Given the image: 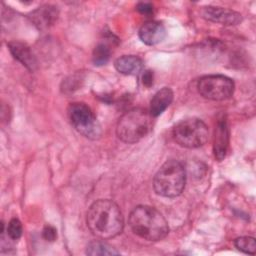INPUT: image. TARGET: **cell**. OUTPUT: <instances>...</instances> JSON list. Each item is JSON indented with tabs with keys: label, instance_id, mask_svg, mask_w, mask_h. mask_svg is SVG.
<instances>
[{
	"label": "cell",
	"instance_id": "52a82bcc",
	"mask_svg": "<svg viewBox=\"0 0 256 256\" xmlns=\"http://www.w3.org/2000/svg\"><path fill=\"white\" fill-rule=\"evenodd\" d=\"M234 88L235 85L231 78L219 74L205 75L197 83L199 94L206 99L214 101L230 98L233 95Z\"/></svg>",
	"mask_w": 256,
	"mask_h": 256
},
{
	"label": "cell",
	"instance_id": "e0dca14e",
	"mask_svg": "<svg viewBox=\"0 0 256 256\" xmlns=\"http://www.w3.org/2000/svg\"><path fill=\"white\" fill-rule=\"evenodd\" d=\"M234 245L239 251L246 254L254 255L256 252L255 238L251 236H242L236 238L234 240Z\"/></svg>",
	"mask_w": 256,
	"mask_h": 256
},
{
	"label": "cell",
	"instance_id": "9c48e42d",
	"mask_svg": "<svg viewBox=\"0 0 256 256\" xmlns=\"http://www.w3.org/2000/svg\"><path fill=\"white\" fill-rule=\"evenodd\" d=\"M229 147V128L225 116H222L216 124L214 131L213 151L215 158L218 161H222L227 154Z\"/></svg>",
	"mask_w": 256,
	"mask_h": 256
},
{
	"label": "cell",
	"instance_id": "d6986e66",
	"mask_svg": "<svg viewBox=\"0 0 256 256\" xmlns=\"http://www.w3.org/2000/svg\"><path fill=\"white\" fill-rule=\"evenodd\" d=\"M42 237L49 242H53L57 238V230L51 225H46L42 230Z\"/></svg>",
	"mask_w": 256,
	"mask_h": 256
},
{
	"label": "cell",
	"instance_id": "9a60e30c",
	"mask_svg": "<svg viewBox=\"0 0 256 256\" xmlns=\"http://www.w3.org/2000/svg\"><path fill=\"white\" fill-rule=\"evenodd\" d=\"M86 254L91 256H105V255H118L119 252L110 244L104 241H92L86 247Z\"/></svg>",
	"mask_w": 256,
	"mask_h": 256
},
{
	"label": "cell",
	"instance_id": "4fadbf2b",
	"mask_svg": "<svg viewBox=\"0 0 256 256\" xmlns=\"http://www.w3.org/2000/svg\"><path fill=\"white\" fill-rule=\"evenodd\" d=\"M173 91L169 87H163L158 90L150 101L149 113L152 117H157L162 114L173 101Z\"/></svg>",
	"mask_w": 256,
	"mask_h": 256
},
{
	"label": "cell",
	"instance_id": "ba28073f",
	"mask_svg": "<svg viewBox=\"0 0 256 256\" xmlns=\"http://www.w3.org/2000/svg\"><path fill=\"white\" fill-rule=\"evenodd\" d=\"M201 16L214 23H219L221 25L231 26L237 25L242 22V15L232 9L218 7V6H205L202 7Z\"/></svg>",
	"mask_w": 256,
	"mask_h": 256
},
{
	"label": "cell",
	"instance_id": "8fae6325",
	"mask_svg": "<svg viewBox=\"0 0 256 256\" xmlns=\"http://www.w3.org/2000/svg\"><path fill=\"white\" fill-rule=\"evenodd\" d=\"M138 35L144 44L152 46L164 40L166 37V28L161 22L150 20L140 27Z\"/></svg>",
	"mask_w": 256,
	"mask_h": 256
},
{
	"label": "cell",
	"instance_id": "6da1fadb",
	"mask_svg": "<svg viewBox=\"0 0 256 256\" xmlns=\"http://www.w3.org/2000/svg\"><path fill=\"white\" fill-rule=\"evenodd\" d=\"M86 222L89 230L102 240L118 236L124 228V218L119 206L109 199H99L92 203Z\"/></svg>",
	"mask_w": 256,
	"mask_h": 256
},
{
	"label": "cell",
	"instance_id": "30bf717a",
	"mask_svg": "<svg viewBox=\"0 0 256 256\" xmlns=\"http://www.w3.org/2000/svg\"><path fill=\"white\" fill-rule=\"evenodd\" d=\"M59 16V10L56 6L45 4L42 5L35 10H33L29 14V19L40 30H44L52 26Z\"/></svg>",
	"mask_w": 256,
	"mask_h": 256
},
{
	"label": "cell",
	"instance_id": "2e32d148",
	"mask_svg": "<svg viewBox=\"0 0 256 256\" xmlns=\"http://www.w3.org/2000/svg\"><path fill=\"white\" fill-rule=\"evenodd\" d=\"M110 55H111L110 47L106 43H99L98 45L95 46L93 50L92 61L94 65L102 66L109 61Z\"/></svg>",
	"mask_w": 256,
	"mask_h": 256
},
{
	"label": "cell",
	"instance_id": "5bb4252c",
	"mask_svg": "<svg viewBox=\"0 0 256 256\" xmlns=\"http://www.w3.org/2000/svg\"><path fill=\"white\" fill-rule=\"evenodd\" d=\"M115 69L124 75H137L143 69V61L135 55H123L114 61Z\"/></svg>",
	"mask_w": 256,
	"mask_h": 256
},
{
	"label": "cell",
	"instance_id": "5b68a950",
	"mask_svg": "<svg viewBox=\"0 0 256 256\" xmlns=\"http://www.w3.org/2000/svg\"><path fill=\"white\" fill-rule=\"evenodd\" d=\"M173 138L177 144L185 148L203 146L209 138L207 125L198 118H188L178 122L173 128Z\"/></svg>",
	"mask_w": 256,
	"mask_h": 256
},
{
	"label": "cell",
	"instance_id": "277c9868",
	"mask_svg": "<svg viewBox=\"0 0 256 256\" xmlns=\"http://www.w3.org/2000/svg\"><path fill=\"white\" fill-rule=\"evenodd\" d=\"M152 128V116L142 108H133L124 113L116 126L117 137L124 143L133 144L143 139Z\"/></svg>",
	"mask_w": 256,
	"mask_h": 256
},
{
	"label": "cell",
	"instance_id": "ffe728a7",
	"mask_svg": "<svg viewBox=\"0 0 256 256\" xmlns=\"http://www.w3.org/2000/svg\"><path fill=\"white\" fill-rule=\"evenodd\" d=\"M136 9L143 15H151L153 13V5L149 2H140L137 4Z\"/></svg>",
	"mask_w": 256,
	"mask_h": 256
},
{
	"label": "cell",
	"instance_id": "3957f363",
	"mask_svg": "<svg viewBox=\"0 0 256 256\" xmlns=\"http://www.w3.org/2000/svg\"><path fill=\"white\" fill-rule=\"evenodd\" d=\"M186 171L183 164L177 160H167L157 171L153 180L156 194L174 198L179 196L185 187Z\"/></svg>",
	"mask_w": 256,
	"mask_h": 256
},
{
	"label": "cell",
	"instance_id": "7a4b0ae2",
	"mask_svg": "<svg viewBox=\"0 0 256 256\" xmlns=\"http://www.w3.org/2000/svg\"><path fill=\"white\" fill-rule=\"evenodd\" d=\"M129 225L138 237L147 241H160L169 233V226L164 216L154 207L136 206L130 213Z\"/></svg>",
	"mask_w": 256,
	"mask_h": 256
},
{
	"label": "cell",
	"instance_id": "44dd1931",
	"mask_svg": "<svg viewBox=\"0 0 256 256\" xmlns=\"http://www.w3.org/2000/svg\"><path fill=\"white\" fill-rule=\"evenodd\" d=\"M142 83L146 87H150L153 84V72L150 70L144 71L142 75Z\"/></svg>",
	"mask_w": 256,
	"mask_h": 256
},
{
	"label": "cell",
	"instance_id": "7c38bea8",
	"mask_svg": "<svg viewBox=\"0 0 256 256\" xmlns=\"http://www.w3.org/2000/svg\"><path fill=\"white\" fill-rule=\"evenodd\" d=\"M7 46L12 56L29 71L33 72L37 69V60L28 45L20 41H11Z\"/></svg>",
	"mask_w": 256,
	"mask_h": 256
},
{
	"label": "cell",
	"instance_id": "8992f818",
	"mask_svg": "<svg viewBox=\"0 0 256 256\" xmlns=\"http://www.w3.org/2000/svg\"><path fill=\"white\" fill-rule=\"evenodd\" d=\"M68 117L71 125L81 135L88 139H98L102 130L94 112L83 102L71 103L68 107Z\"/></svg>",
	"mask_w": 256,
	"mask_h": 256
},
{
	"label": "cell",
	"instance_id": "ac0fdd59",
	"mask_svg": "<svg viewBox=\"0 0 256 256\" xmlns=\"http://www.w3.org/2000/svg\"><path fill=\"white\" fill-rule=\"evenodd\" d=\"M7 237L13 241H17L21 238L23 233L22 223L18 218H12L6 227Z\"/></svg>",
	"mask_w": 256,
	"mask_h": 256
}]
</instances>
